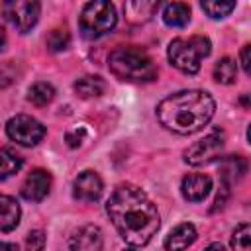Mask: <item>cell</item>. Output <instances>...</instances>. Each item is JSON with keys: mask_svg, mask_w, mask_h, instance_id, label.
<instances>
[{"mask_svg": "<svg viewBox=\"0 0 251 251\" xmlns=\"http://www.w3.org/2000/svg\"><path fill=\"white\" fill-rule=\"evenodd\" d=\"M106 210L122 239L133 247L147 245L159 229L155 204L135 184H120L112 192Z\"/></svg>", "mask_w": 251, "mask_h": 251, "instance_id": "1", "label": "cell"}, {"mask_svg": "<svg viewBox=\"0 0 251 251\" xmlns=\"http://www.w3.org/2000/svg\"><path fill=\"white\" fill-rule=\"evenodd\" d=\"M214 110L216 102L206 90H180L159 102L157 120L169 131L190 135L212 120Z\"/></svg>", "mask_w": 251, "mask_h": 251, "instance_id": "2", "label": "cell"}, {"mask_svg": "<svg viewBox=\"0 0 251 251\" xmlns=\"http://www.w3.org/2000/svg\"><path fill=\"white\" fill-rule=\"evenodd\" d=\"M108 67L116 78L127 82H149L157 76L153 59L145 51L131 45L114 49L108 57Z\"/></svg>", "mask_w": 251, "mask_h": 251, "instance_id": "3", "label": "cell"}, {"mask_svg": "<svg viewBox=\"0 0 251 251\" xmlns=\"http://www.w3.org/2000/svg\"><path fill=\"white\" fill-rule=\"evenodd\" d=\"M212 51L210 39L204 35H190V37H176L169 43V61L173 67L186 75H194L200 71V63Z\"/></svg>", "mask_w": 251, "mask_h": 251, "instance_id": "4", "label": "cell"}, {"mask_svg": "<svg viewBox=\"0 0 251 251\" xmlns=\"http://www.w3.org/2000/svg\"><path fill=\"white\" fill-rule=\"evenodd\" d=\"M116 22H118L116 8L110 2H102V0L84 4L78 16V27L86 39H98L110 33L116 27Z\"/></svg>", "mask_w": 251, "mask_h": 251, "instance_id": "5", "label": "cell"}, {"mask_svg": "<svg viewBox=\"0 0 251 251\" xmlns=\"http://www.w3.org/2000/svg\"><path fill=\"white\" fill-rule=\"evenodd\" d=\"M226 145V135L220 129H214L212 133L204 135L200 141L192 143L186 151H184V161L192 167H200V165H208L212 161H216Z\"/></svg>", "mask_w": 251, "mask_h": 251, "instance_id": "6", "label": "cell"}, {"mask_svg": "<svg viewBox=\"0 0 251 251\" xmlns=\"http://www.w3.org/2000/svg\"><path fill=\"white\" fill-rule=\"evenodd\" d=\"M6 133L12 141L20 143V145H35L43 139L45 135V126L41 122H37L35 118L31 116H25V114H18L14 118L8 120L6 124Z\"/></svg>", "mask_w": 251, "mask_h": 251, "instance_id": "7", "label": "cell"}, {"mask_svg": "<svg viewBox=\"0 0 251 251\" xmlns=\"http://www.w3.org/2000/svg\"><path fill=\"white\" fill-rule=\"evenodd\" d=\"M2 12H4L6 20L18 31L25 33L37 24L39 12H41V4L39 2H31V0H10V2H4Z\"/></svg>", "mask_w": 251, "mask_h": 251, "instance_id": "8", "label": "cell"}, {"mask_svg": "<svg viewBox=\"0 0 251 251\" xmlns=\"http://www.w3.org/2000/svg\"><path fill=\"white\" fill-rule=\"evenodd\" d=\"M102 245H104L102 229L94 224H86L78 227L69 239L71 251H102Z\"/></svg>", "mask_w": 251, "mask_h": 251, "instance_id": "9", "label": "cell"}, {"mask_svg": "<svg viewBox=\"0 0 251 251\" xmlns=\"http://www.w3.org/2000/svg\"><path fill=\"white\" fill-rule=\"evenodd\" d=\"M102 178L94 171H84L76 176L73 184V196L80 202H96L102 196Z\"/></svg>", "mask_w": 251, "mask_h": 251, "instance_id": "10", "label": "cell"}, {"mask_svg": "<svg viewBox=\"0 0 251 251\" xmlns=\"http://www.w3.org/2000/svg\"><path fill=\"white\" fill-rule=\"evenodd\" d=\"M49 188H51V175L43 169H35L25 176L22 184V196L29 202H39L49 194Z\"/></svg>", "mask_w": 251, "mask_h": 251, "instance_id": "11", "label": "cell"}, {"mask_svg": "<svg viewBox=\"0 0 251 251\" xmlns=\"http://www.w3.org/2000/svg\"><path fill=\"white\" fill-rule=\"evenodd\" d=\"M210 188H212V178L202 173L184 176L182 184H180V192H182L184 200H188V202H202L210 194Z\"/></svg>", "mask_w": 251, "mask_h": 251, "instance_id": "12", "label": "cell"}, {"mask_svg": "<svg viewBox=\"0 0 251 251\" xmlns=\"http://www.w3.org/2000/svg\"><path fill=\"white\" fill-rule=\"evenodd\" d=\"M196 241V229L192 224H178L165 239L167 251H184Z\"/></svg>", "mask_w": 251, "mask_h": 251, "instance_id": "13", "label": "cell"}, {"mask_svg": "<svg viewBox=\"0 0 251 251\" xmlns=\"http://www.w3.org/2000/svg\"><path fill=\"white\" fill-rule=\"evenodd\" d=\"M247 171V163L241 155H231V157H226L220 165V173H222V182L226 186L237 182Z\"/></svg>", "mask_w": 251, "mask_h": 251, "instance_id": "14", "label": "cell"}, {"mask_svg": "<svg viewBox=\"0 0 251 251\" xmlns=\"http://www.w3.org/2000/svg\"><path fill=\"white\" fill-rule=\"evenodd\" d=\"M20 224V204L6 194H0V231H10Z\"/></svg>", "mask_w": 251, "mask_h": 251, "instance_id": "15", "label": "cell"}, {"mask_svg": "<svg viewBox=\"0 0 251 251\" xmlns=\"http://www.w3.org/2000/svg\"><path fill=\"white\" fill-rule=\"evenodd\" d=\"M163 22L171 27H184L190 22V8L182 2H171L163 8Z\"/></svg>", "mask_w": 251, "mask_h": 251, "instance_id": "16", "label": "cell"}, {"mask_svg": "<svg viewBox=\"0 0 251 251\" xmlns=\"http://www.w3.org/2000/svg\"><path fill=\"white\" fill-rule=\"evenodd\" d=\"M159 4L157 2H145V0H135V2H127L124 6V12L127 16L129 22L133 24H141V22H147L155 12H157Z\"/></svg>", "mask_w": 251, "mask_h": 251, "instance_id": "17", "label": "cell"}, {"mask_svg": "<svg viewBox=\"0 0 251 251\" xmlns=\"http://www.w3.org/2000/svg\"><path fill=\"white\" fill-rule=\"evenodd\" d=\"M75 90H76V94L80 98H98V96L104 94L106 82L100 76L88 75V76H82V78H78L75 82Z\"/></svg>", "mask_w": 251, "mask_h": 251, "instance_id": "18", "label": "cell"}, {"mask_svg": "<svg viewBox=\"0 0 251 251\" xmlns=\"http://www.w3.org/2000/svg\"><path fill=\"white\" fill-rule=\"evenodd\" d=\"M24 161L22 157L12 149V147H2L0 149V180H6L14 176L22 169Z\"/></svg>", "mask_w": 251, "mask_h": 251, "instance_id": "19", "label": "cell"}, {"mask_svg": "<svg viewBox=\"0 0 251 251\" xmlns=\"http://www.w3.org/2000/svg\"><path fill=\"white\" fill-rule=\"evenodd\" d=\"M237 76V65L233 59L229 57H224L216 63L214 67V78L220 82V84H231Z\"/></svg>", "mask_w": 251, "mask_h": 251, "instance_id": "20", "label": "cell"}, {"mask_svg": "<svg viewBox=\"0 0 251 251\" xmlns=\"http://www.w3.org/2000/svg\"><path fill=\"white\" fill-rule=\"evenodd\" d=\"M55 98V88L49 84V82H35L29 92H27V100L35 106H47L51 100Z\"/></svg>", "mask_w": 251, "mask_h": 251, "instance_id": "21", "label": "cell"}, {"mask_svg": "<svg viewBox=\"0 0 251 251\" xmlns=\"http://www.w3.org/2000/svg\"><path fill=\"white\" fill-rule=\"evenodd\" d=\"M71 45V33L67 31V27H55L51 29V33L47 35V47L53 53L65 51Z\"/></svg>", "mask_w": 251, "mask_h": 251, "instance_id": "22", "label": "cell"}, {"mask_svg": "<svg viewBox=\"0 0 251 251\" xmlns=\"http://www.w3.org/2000/svg\"><path fill=\"white\" fill-rule=\"evenodd\" d=\"M249 235H251L249 224H247V222L239 224V226L233 229V235H231V247H233V251H251Z\"/></svg>", "mask_w": 251, "mask_h": 251, "instance_id": "23", "label": "cell"}, {"mask_svg": "<svg viewBox=\"0 0 251 251\" xmlns=\"http://www.w3.org/2000/svg\"><path fill=\"white\" fill-rule=\"evenodd\" d=\"M202 10L210 16V18H214V20H218V18H226L231 10H235V2H202Z\"/></svg>", "mask_w": 251, "mask_h": 251, "instance_id": "24", "label": "cell"}, {"mask_svg": "<svg viewBox=\"0 0 251 251\" xmlns=\"http://www.w3.org/2000/svg\"><path fill=\"white\" fill-rule=\"evenodd\" d=\"M45 247V233L41 229H33L25 237V249L27 251H43Z\"/></svg>", "mask_w": 251, "mask_h": 251, "instance_id": "25", "label": "cell"}, {"mask_svg": "<svg viewBox=\"0 0 251 251\" xmlns=\"http://www.w3.org/2000/svg\"><path fill=\"white\" fill-rule=\"evenodd\" d=\"M84 135H86V131H84L82 127H75V129H71V131L67 133V143H69V147H78V145L82 143Z\"/></svg>", "mask_w": 251, "mask_h": 251, "instance_id": "26", "label": "cell"}, {"mask_svg": "<svg viewBox=\"0 0 251 251\" xmlns=\"http://www.w3.org/2000/svg\"><path fill=\"white\" fill-rule=\"evenodd\" d=\"M249 51H251V47L249 45H243V49H241V53H239V59H241V67H243V71L249 75V71H251V61H249Z\"/></svg>", "mask_w": 251, "mask_h": 251, "instance_id": "27", "label": "cell"}, {"mask_svg": "<svg viewBox=\"0 0 251 251\" xmlns=\"http://www.w3.org/2000/svg\"><path fill=\"white\" fill-rule=\"evenodd\" d=\"M6 43H8V37H6V31L4 27H0V53L6 49Z\"/></svg>", "mask_w": 251, "mask_h": 251, "instance_id": "28", "label": "cell"}, {"mask_svg": "<svg viewBox=\"0 0 251 251\" xmlns=\"http://www.w3.org/2000/svg\"><path fill=\"white\" fill-rule=\"evenodd\" d=\"M0 251H18V247L14 243H6V241H0Z\"/></svg>", "mask_w": 251, "mask_h": 251, "instance_id": "29", "label": "cell"}, {"mask_svg": "<svg viewBox=\"0 0 251 251\" xmlns=\"http://www.w3.org/2000/svg\"><path fill=\"white\" fill-rule=\"evenodd\" d=\"M204 251H226V249H224V245H222V243H210Z\"/></svg>", "mask_w": 251, "mask_h": 251, "instance_id": "30", "label": "cell"}, {"mask_svg": "<svg viewBox=\"0 0 251 251\" xmlns=\"http://www.w3.org/2000/svg\"><path fill=\"white\" fill-rule=\"evenodd\" d=\"M126 251H137V249H126Z\"/></svg>", "mask_w": 251, "mask_h": 251, "instance_id": "31", "label": "cell"}]
</instances>
